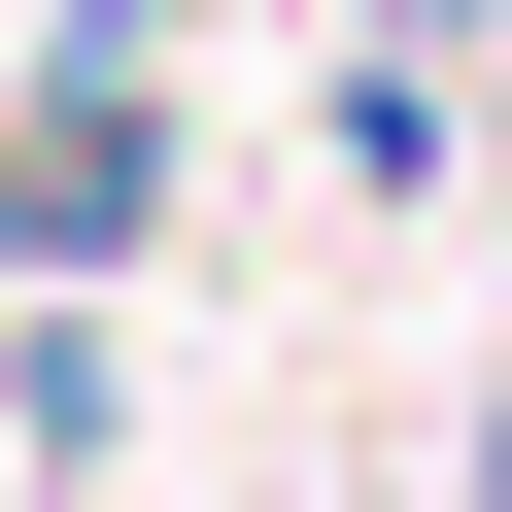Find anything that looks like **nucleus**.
<instances>
[{
    "label": "nucleus",
    "instance_id": "1",
    "mask_svg": "<svg viewBox=\"0 0 512 512\" xmlns=\"http://www.w3.org/2000/svg\"><path fill=\"white\" fill-rule=\"evenodd\" d=\"M376 35H410V69H478V35H512V0H376Z\"/></svg>",
    "mask_w": 512,
    "mask_h": 512
},
{
    "label": "nucleus",
    "instance_id": "2",
    "mask_svg": "<svg viewBox=\"0 0 512 512\" xmlns=\"http://www.w3.org/2000/svg\"><path fill=\"white\" fill-rule=\"evenodd\" d=\"M478 512H512V410H478Z\"/></svg>",
    "mask_w": 512,
    "mask_h": 512
}]
</instances>
